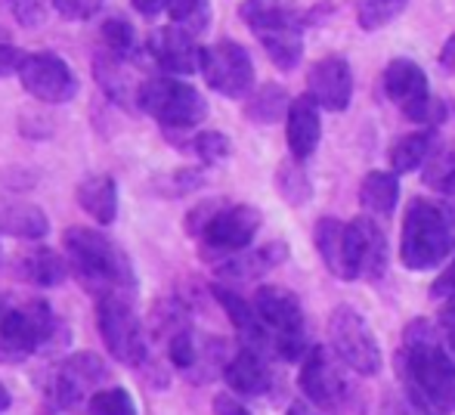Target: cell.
<instances>
[{"label":"cell","mask_w":455,"mask_h":415,"mask_svg":"<svg viewBox=\"0 0 455 415\" xmlns=\"http://www.w3.org/2000/svg\"><path fill=\"white\" fill-rule=\"evenodd\" d=\"M396 369L406 381V391H412L425 406L455 412V356L427 319H412L403 331Z\"/></svg>","instance_id":"6da1fadb"},{"label":"cell","mask_w":455,"mask_h":415,"mask_svg":"<svg viewBox=\"0 0 455 415\" xmlns=\"http://www.w3.org/2000/svg\"><path fill=\"white\" fill-rule=\"evenodd\" d=\"M62 245H66V258L72 264V276L96 298L137 295V276H133L131 258L102 229L72 227L62 235Z\"/></svg>","instance_id":"7a4b0ae2"},{"label":"cell","mask_w":455,"mask_h":415,"mask_svg":"<svg viewBox=\"0 0 455 415\" xmlns=\"http://www.w3.org/2000/svg\"><path fill=\"white\" fill-rule=\"evenodd\" d=\"M455 248L452 214L437 202L412 199L403 214L400 260L409 270H434Z\"/></svg>","instance_id":"3957f363"},{"label":"cell","mask_w":455,"mask_h":415,"mask_svg":"<svg viewBox=\"0 0 455 415\" xmlns=\"http://www.w3.org/2000/svg\"><path fill=\"white\" fill-rule=\"evenodd\" d=\"M66 338L68 331L62 329V319L47 301L12 307L0 298V360L4 363H25L31 354L53 347Z\"/></svg>","instance_id":"277c9868"},{"label":"cell","mask_w":455,"mask_h":415,"mask_svg":"<svg viewBox=\"0 0 455 415\" xmlns=\"http://www.w3.org/2000/svg\"><path fill=\"white\" fill-rule=\"evenodd\" d=\"M239 12L273 60V66H279L282 72H291L304 53V37H300L304 22L298 12L282 6L279 0H245Z\"/></svg>","instance_id":"5b68a950"},{"label":"cell","mask_w":455,"mask_h":415,"mask_svg":"<svg viewBox=\"0 0 455 415\" xmlns=\"http://www.w3.org/2000/svg\"><path fill=\"white\" fill-rule=\"evenodd\" d=\"M137 106L164 131H196L208 118V103L202 93L174 75L146 78L137 87Z\"/></svg>","instance_id":"8992f818"},{"label":"cell","mask_w":455,"mask_h":415,"mask_svg":"<svg viewBox=\"0 0 455 415\" xmlns=\"http://www.w3.org/2000/svg\"><path fill=\"white\" fill-rule=\"evenodd\" d=\"M254 307L273 335V354H279L282 360H304L310 347H307V319L298 295L282 285H260Z\"/></svg>","instance_id":"52a82bcc"},{"label":"cell","mask_w":455,"mask_h":415,"mask_svg":"<svg viewBox=\"0 0 455 415\" xmlns=\"http://www.w3.org/2000/svg\"><path fill=\"white\" fill-rule=\"evenodd\" d=\"M96 323H100L102 344L115 360L124 363V366H143L146 356H149V341H146L143 319L133 307V298H96Z\"/></svg>","instance_id":"ba28073f"},{"label":"cell","mask_w":455,"mask_h":415,"mask_svg":"<svg viewBox=\"0 0 455 415\" xmlns=\"http://www.w3.org/2000/svg\"><path fill=\"white\" fill-rule=\"evenodd\" d=\"M329 344L335 356L356 375H378L381 372V347H378L375 331L369 329L360 310L341 307L331 310L329 316Z\"/></svg>","instance_id":"9c48e42d"},{"label":"cell","mask_w":455,"mask_h":415,"mask_svg":"<svg viewBox=\"0 0 455 415\" xmlns=\"http://www.w3.org/2000/svg\"><path fill=\"white\" fill-rule=\"evenodd\" d=\"M381 87L387 93V100H394L396 108H403L409 121L415 124H443L446 108L431 97V84L427 75L421 72V66H415L412 60H394L384 68Z\"/></svg>","instance_id":"30bf717a"},{"label":"cell","mask_w":455,"mask_h":415,"mask_svg":"<svg viewBox=\"0 0 455 415\" xmlns=\"http://www.w3.org/2000/svg\"><path fill=\"white\" fill-rule=\"evenodd\" d=\"M16 78L22 81V87L37 100V103H47V106L72 103V100L78 97V87H81L75 68L68 66L60 53H50V50L25 53Z\"/></svg>","instance_id":"8fae6325"},{"label":"cell","mask_w":455,"mask_h":415,"mask_svg":"<svg viewBox=\"0 0 455 415\" xmlns=\"http://www.w3.org/2000/svg\"><path fill=\"white\" fill-rule=\"evenodd\" d=\"M202 75L211 91L227 100H242L254 87V62L235 41H217L202 47Z\"/></svg>","instance_id":"7c38bea8"},{"label":"cell","mask_w":455,"mask_h":415,"mask_svg":"<svg viewBox=\"0 0 455 415\" xmlns=\"http://www.w3.org/2000/svg\"><path fill=\"white\" fill-rule=\"evenodd\" d=\"M108 379V366L102 363V356L91 354V350H81L72 354L68 360H62V366L53 375V397L56 406L66 412L87 415V403Z\"/></svg>","instance_id":"4fadbf2b"},{"label":"cell","mask_w":455,"mask_h":415,"mask_svg":"<svg viewBox=\"0 0 455 415\" xmlns=\"http://www.w3.org/2000/svg\"><path fill=\"white\" fill-rule=\"evenodd\" d=\"M260 211L251 205H220L211 223L202 229V254L208 258H233V254L245 251L254 242L260 229Z\"/></svg>","instance_id":"5bb4252c"},{"label":"cell","mask_w":455,"mask_h":415,"mask_svg":"<svg viewBox=\"0 0 455 415\" xmlns=\"http://www.w3.org/2000/svg\"><path fill=\"white\" fill-rule=\"evenodd\" d=\"M344 258H347L350 279H378L387 273V239L384 229L369 217H354L344 227Z\"/></svg>","instance_id":"9a60e30c"},{"label":"cell","mask_w":455,"mask_h":415,"mask_svg":"<svg viewBox=\"0 0 455 415\" xmlns=\"http://www.w3.org/2000/svg\"><path fill=\"white\" fill-rule=\"evenodd\" d=\"M298 385L304 400H310L313 406H319L323 412L341 410L347 400V381L344 372L338 369L335 356L325 347H310L307 356L300 360V375Z\"/></svg>","instance_id":"2e32d148"},{"label":"cell","mask_w":455,"mask_h":415,"mask_svg":"<svg viewBox=\"0 0 455 415\" xmlns=\"http://www.w3.org/2000/svg\"><path fill=\"white\" fill-rule=\"evenodd\" d=\"M307 93L325 112H344L354 100V72L341 56H325L307 75Z\"/></svg>","instance_id":"e0dca14e"},{"label":"cell","mask_w":455,"mask_h":415,"mask_svg":"<svg viewBox=\"0 0 455 415\" xmlns=\"http://www.w3.org/2000/svg\"><path fill=\"white\" fill-rule=\"evenodd\" d=\"M149 53L162 75L186 78V75L202 72V47L196 44V35L183 31L180 25H168L158 31L149 44Z\"/></svg>","instance_id":"ac0fdd59"},{"label":"cell","mask_w":455,"mask_h":415,"mask_svg":"<svg viewBox=\"0 0 455 415\" xmlns=\"http://www.w3.org/2000/svg\"><path fill=\"white\" fill-rule=\"evenodd\" d=\"M223 381L235 397H264L273 387V372L264 350H254L242 344L223 366Z\"/></svg>","instance_id":"d6986e66"},{"label":"cell","mask_w":455,"mask_h":415,"mask_svg":"<svg viewBox=\"0 0 455 415\" xmlns=\"http://www.w3.org/2000/svg\"><path fill=\"white\" fill-rule=\"evenodd\" d=\"M319 137H323V118H319L316 100L310 93L291 100V106L285 112V140H288V149H291V158L307 162L316 152Z\"/></svg>","instance_id":"ffe728a7"},{"label":"cell","mask_w":455,"mask_h":415,"mask_svg":"<svg viewBox=\"0 0 455 415\" xmlns=\"http://www.w3.org/2000/svg\"><path fill=\"white\" fill-rule=\"evenodd\" d=\"M211 291H214L217 304L227 310L229 323L235 325V331H239V338H242V344H245V347H254V350L273 347V335H270V329L264 325V319H260L254 301H245V298H239L235 291L223 289V285H214Z\"/></svg>","instance_id":"44dd1931"},{"label":"cell","mask_w":455,"mask_h":415,"mask_svg":"<svg viewBox=\"0 0 455 415\" xmlns=\"http://www.w3.org/2000/svg\"><path fill=\"white\" fill-rule=\"evenodd\" d=\"M16 276L28 285H37V289H56L62 285L68 276H72V264H68L66 254L53 251L47 245L28 248L22 258L16 260Z\"/></svg>","instance_id":"7402d4cb"},{"label":"cell","mask_w":455,"mask_h":415,"mask_svg":"<svg viewBox=\"0 0 455 415\" xmlns=\"http://www.w3.org/2000/svg\"><path fill=\"white\" fill-rule=\"evenodd\" d=\"M75 199H78L81 211L91 217L100 227H108L118 217V183L108 174H91L78 183L75 189Z\"/></svg>","instance_id":"603a6c76"},{"label":"cell","mask_w":455,"mask_h":415,"mask_svg":"<svg viewBox=\"0 0 455 415\" xmlns=\"http://www.w3.org/2000/svg\"><path fill=\"white\" fill-rule=\"evenodd\" d=\"M0 233L12 235V239H28L37 242L50 233V220L37 205L22 199H6L0 202Z\"/></svg>","instance_id":"cb8c5ba5"},{"label":"cell","mask_w":455,"mask_h":415,"mask_svg":"<svg viewBox=\"0 0 455 415\" xmlns=\"http://www.w3.org/2000/svg\"><path fill=\"white\" fill-rule=\"evenodd\" d=\"M285 258H288L285 242H270V245H260V248H254V251H248L245 248V251L220 260V273H227V276H242V279L264 276L267 270L279 267Z\"/></svg>","instance_id":"d4e9b609"},{"label":"cell","mask_w":455,"mask_h":415,"mask_svg":"<svg viewBox=\"0 0 455 415\" xmlns=\"http://www.w3.org/2000/svg\"><path fill=\"white\" fill-rule=\"evenodd\" d=\"M344 227L338 217H323L313 229V242H316V251L323 258L325 270L331 273L335 279H347L350 283V273H347V258H344Z\"/></svg>","instance_id":"484cf974"},{"label":"cell","mask_w":455,"mask_h":415,"mask_svg":"<svg viewBox=\"0 0 455 415\" xmlns=\"http://www.w3.org/2000/svg\"><path fill=\"white\" fill-rule=\"evenodd\" d=\"M396 202H400V180L394 171H369L360 187V205L371 217H387L394 214Z\"/></svg>","instance_id":"4316f807"},{"label":"cell","mask_w":455,"mask_h":415,"mask_svg":"<svg viewBox=\"0 0 455 415\" xmlns=\"http://www.w3.org/2000/svg\"><path fill=\"white\" fill-rule=\"evenodd\" d=\"M434 156V137L425 131H415L400 137L394 146H390V168L394 174H412L415 168L427 162Z\"/></svg>","instance_id":"83f0119b"},{"label":"cell","mask_w":455,"mask_h":415,"mask_svg":"<svg viewBox=\"0 0 455 415\" xmlns=\"http://www.w3.org/2000/svg\"><path fill=\"white\" fill-rule=\"evenodd\" d=\"M275 189L282 193V199L288 202V205L300 208L310 202L313 196V183L310 177L304 174V168L298 164V158H291V162H282L279 168H275Z\"/></svg>","instance_id":"f1b7e54d"},{"label":"cell","mask_w":455,"mask_h":415,"mask_svg":"<svg viewBox=\"0 0 455 415\" xmlns=\"http://www.w3.org/2000/svg\"><path fill=\"white\" fill-rule=\"evenodd\" d=\"M288 106H291V100L279 84H264L245 103V115L254 124H273V121H279L282 112H288Z\"/></svg>","instance_id":"f546056e"},{"label":"cell","mask_w":455,"mask_h":415,"mask_svg":"<svg viewBox=\"0 0 455 415\" xmlns=\"http://www.w3.org/2000/svg\"><path fill=\"white\" fill-rule=\"evenodd\" d=\"M164 12L171 16V25H180L183 31H189V35H196V37L202 35L211 22L208 0H171Z\"/></svg>","instance_id":"4dcf8cb0"},{"label":"cell","mask_w":455,"mask_h":415,"mask_svg":"<svg viewBox=\"0 0 455 415\" xmlns=\"http://www.w3.org/2000/svg\"><path fill=\"white\" fill-rule=\"evenodd\" d=\"M189 149L196 152L198 162L204 164H220L229 158V152H233V143H229L227 133L220 131H198L196 137L189 140Z\"/></svg>","instance_id":"1f68e13d"},{"label":"cell","mask_w":455,"mask_h":415,"mask_svg":"<svg viewBox=\"0 0 455 415\" xmlns=\"http://www.w3.org/2000/svg\"><path fill=\"white\" fill-rule=\"evenodd\" d=\"M87 415H137V403L124 387H100L87 403Z\"/></svg>","instance_id":"d6a6232c"},{"label":"cell","mask_w":455,"mask_h":415,"mask_svg":"<svg viewBox=\"0 0 455 415\" xmlns=\"http://www.w3.org/2000/svg\"><path fill=\"white\" fill-rule=\"evenodd\" d=\"M102 44H106V50L112 56H121V60H127V56L133 53V47H137V35H133V25L127 22V19H106L102 22Z\"/></svg>","instance_id":"836d02e7"},{"label":"cell","mask_w":455,"mask_h":415,"mask_svg":"<svg viewBox=\"0 0 455 415\" xmlns=\"http://www.w3.org/2000/svg\"><path fill=\"white\" fill-rule=\"evenodd\" d=\"M406 0H363L360 4V25L365 31L384 28L387 22H394L403 12Z\"/></svg>","instance_id":"e575fe53"},{"label":"cell","mask_w":455,"mask_h":415,"mask_svg":"<svg viewBox=\"0 0 455 415\" xmlns=\"http://www.w3.org/2000/svg\"><path fill=\"white\" fill-rule=\"evenodd\" d=\"M378 415H427V406L412 391H387L378 406Z\"/></svg>","instance_id":"d590c367"},{"label":"cell","mask_w":455,"mask_h":415,"mask_svg":"<svg viewBox=\"0 0 455 415\" xmlns=\"http://www.w3.org/2000/svg\"><path fill=\"white\" fill-rule=\"evenodd\" d=\"M53 10L60 12L62 19H72V22H87L100 12L102 0H50Z\"/></svg>","instance_id":"8d00e7d4"},{"label":"cell","mask_w":455,"mask_h":415,"mask_svg":"<svg viewBox=\"0 0 455 415\" xmlns=\"http://www.w3.org/2000/svg\"><path fill=\"white\" fill-rule=\"evenodd\" d=\"M6 6H10L12 19L25 28H37L44 22V12H47L44 0H6Z\"/></svg>","instance_id":"74e56055"},{"label":"cell","mask_w":455,"mask_h":415,"mask_svg":"<svg viewBox=\"0 0 455 415\" xmlns=\"http://www.w3.org/2000/svg\"><path fill=\"white\" fill-rule=\"evenodd\" d=\"M211 415H254V412L239 397H233V394H220V397H214Z\"/></svg>","instance_id":"f35d334b"},{"label":"cell","mask_w":455,"mask_h":415,"mask_svg":"<svg viewBox=\"0 0 455 415\" xmlns=\"http://www.w3.org/2000/svg\"><path fill=\"white\" fill-rule=\"evenodd\" d=\"M22 50H16L12 44L0 41V78H6V75H16L19 66H22Z\"/></svg>","instance_id":"ab89813d"},{"label":"cell","mask_w":455,"mask_h":415,"mask_svg":"<svg viewBox=\"0 0 455 415\" xmlns=\"http://www.w3.org/2000/svg\"><path fill=\"white\" fill-rule=\"evenodd\" d=\"M431 291H434V298H452L455 295V260L446 267V273H440Z\"/></svg>","instance_id":"60d3db41"},{"label":"cell","mask_w":455,"mask_h":415,"mask_svg":"<svg viewBox=\"0 0 455 415\" xmlns=\"http://www.w3.org/2000/svg\"><path fill=\"white\" fill-rule=\"evenodd\" d=\"M171 0H133V10L143 12V16H158V12L168 10Z\"/></svg>","instance_id":"b9f144b4"},{"label":"cell","mask_w":455,"mask_h":415,"mask_svg":"<svg viewBox=\"0 0 455 415\" xmlns=\"http://www.w3.org/2000/svg\"><path fill=\"white\" fill-rule=\"evenodd\" d=\"M440 325L446 331H455V295L443 298V307H440Z\"/></svg>","instance_id":"7bdbcfd3"},{"label":"cell","mask_w":455,"mask_h":415,"mask_svg":"<svg viewBox=\"0 0 455 415\" xmlns=\"http://www.w3.org/2000/svg\"><path fill=\"white\" fill-rule=\"evenodd\" d=\"M440 66H443L446 72H455V35L446 37L443 50H440Z\"/></svg>","instance_id":"ee69618b"},{"label":"cell","mask_w":455,"mask_h":415,"mask_svg":"<svg viewBox=\"0 0 455 415\" xmlns=\"http://www.w3.org/2000/svg\"><path fill=\"white\" fill-rule=\"evenodd\" d=\"M285 415H323V410H319V406H313L310 400H294V403L288 406Z\"/></svg>","instance_id":"f6af8a7d"},{"label":"cell","mask_w":455,"mask_h":415,"mask_svg":"<svg viewBox=\"0 0 455 415\" xmlns=\"http://www.w3.org/2000/svg\"><path fill=\"white\" fill-rule=\"evenodd\" d=\"M437 189H440V193L446 196V202H450V205L455 208V168L450 171V174L443 177V180L437 183Z\"/></svg>","instance_id":"bcb514c9"},{"label":"cell","mask_w":455,"mask_h":415,"mask_svg":"<svg viewBox=\"0 0 455 415\" xmlns=\"http://www.w3.org/2000/svg\"><path fill=\"white\" fill-rule=\"evenodd\" d=\"M12 406V397H10V391H6V385L0 381V412H6Z\"/></svg>","instance_id":"7dc6e473"},{"label":"cell","mask_w":455,"mask_h":415,"mask_svg":"<svg viewBox=\"0 0 455 415\" xmlns=\"http://www.w3.org/2000/svg\"><path fill=\"white\" fill-rule=\"evenodd\" d=\"M446 347H450V354L455 356V331H450V335H446Z\"/></svg>","instance_id":"c3c4849f"}]
</instances>
